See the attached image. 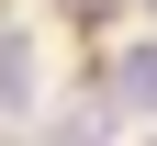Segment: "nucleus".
Wrapping results in <instances>:
<instances>
[{
  "label": "nucleus",
  "mask_w": 157,
  "mask_h": 146,
  "mask_svg": "<svg viewBox=\"0 0 157 146\" xmlns=\"http://www.w3.org/2000/svg\"><path fill=\"white\" fill-rule=\"evenodd\" d=\"M0 112H34V45L0 34Z\"/></svg>",
  "instance_id": "f257e3e1"
},
{
  "label": "nucleus",
  "mask_w": 157,
  "mask_h": 146,
  "mask_svg": "<svg viewBox=\"0 0 157 146\" xmlns=\"http://www.w3.org/2000/svg\"><path fill=\"white\" fill-rule=\"evenodd\" d=\"M135 11H157V0H135Z\"/></svg>",
  "instance_id": "7ed1b4c3"
},
{
  "label": "nucleus",
  "mask_w": 157,
  "mask_h": 146,
  "mask_svg": "<svg viewBox=\"0 0 157 146\" xmlns=\"http://www.w3.org/2000/svg\"><path fill=\"white\" fill-rule=\"evenodd\" d=\"M112 90H124V101H135V112H157V45H135V56H124V68H112Z\"/></svg>",
  "instance_id": "f03ea898"
}]
</instances>
